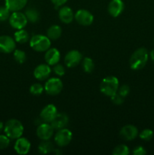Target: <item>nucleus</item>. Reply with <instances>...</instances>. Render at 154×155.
Instances as JSON below:
<instances>
[{
	"label": "nucleus",
	"mask_w": 154,
	"mask_h": 155,
	"mask_svg": "<svg viewBox=\"0 0 154 155\" xmlns=\"http://www.w3.org/2000/svg\"><path fill=\"white\" fill-rule=\"evenodd\" d=\"M74 19L82 26H89L93 23L94 16L86 9H79L74 15Z\"/></svg>",
	"instance_id": "6e6552de"
},
{
	"label": "nucleus",
	"mask_w": 154,
	"mask_h": 155,
	"mask_svg": "<svg viewBox=\"0 0 154 155\" xmlns=\"http://www.w3.org/2000/svg\"><path fill=\"white\" fill-rule=\"evenodd\" d=\"M30 45L34 51L44 52L51 48V39L44 35H34L30 39Z\"/></svg>",
	"instance_id": "20e7f679"
},
{
	"label": "nucleus",
	"mask_w": 154,
	"mask_h": 155,
	"mask_svg": "<svg viewBox=\"0 0 154 155\" xmlns=\"http://www.w3.org/2000/svg\"><path fill=\"white\" fill-rule=\"evenodd\" d=\"M30 39V35H29L28 32L24 29L17 30V31L14 33V40L18 43H26Z\"/></svg>",
	"instance_id": "5701e85b"
},
{
	"label": "nucleus",
	"mask_w": 154,
	"mask_h": 155,
	"mask_svg": "<svg viewBox=\"0 0 154 155\" xmlns=\"http://www.w3.org/2000/svg\"><path fill=\"white\" fill-rule=\"evenodd\" d=\"M14 58L18 64H23L27 60V54L23 50L15 49L14 51Z\"/></svg>",
	"instance_id": "a878e982"
},
{
	"label": "nucleus",
	"mask_w": 154,
	"mask_h": 155,
	"mask_svg": "<svg viewBox=\"0 0 154 155\" xmlns=\"http://www.w3.org/2000/svg\"><path fill=\"white\" fill-rule=\"evenodd\" d=\"M38 151L42 154H49L54 151V145L49 140H42L38 146Z\"/></svg>",
	"instance_id": "b1692460"
},
{
	"label": "nucleus",
	"mask_w": 154,
	"mask_h": 155,
	"mask_svg": "<svg viewBox=\"0 0 154 155\" xmlns=\"http://www.w3.org/2000/svg\"><path fill=\"white\" fill-rule=\"evenodd\" d=\"M24 126L17 119H11L4 126L5 134L10 139H17L21 137L24 133Z\"/></svg>",
	"instance_id": "f03ea898"
},
{
	"label": "nucleus",
	"mask_w": 154,
	"mask_h": 155,
	"mask_svg": "<svg viewBox=\"0 0 154 155\" xmlns=\"http://www.w3.org/2000/svg\"><path fill=\"white\" fill-rule=\"evenodd\" d=\"M149 58H150L151 60H152V61L154 63V49H152V51L149 52Z\"/></svg>",
	"instance_id": "e433bc0d"
},
{
	"label": "nucleus",
	"mask_w": 154,
	"mask_h": 155,
	"mask_svg": "<svg viewBox=\"0 0 154 155\" xmlns=\"http://www.w3.org/2000/svg\"><path fill=\"white\" fill-rule=\"evenodd\" d=\"M110 98H111L112 102L114 103L115 104H117V105H120V104H122V103L124 102V99H125V98L121 96V95L118 93H116L114 95L110 97Z\"/></svg>",
	"instance_id": "72a5a7b5"
},
{
	"label": "nucleus",
	"mask_w": 154,
	"mask_h": 155,
	"mask_svg": "<svg viewBox=\"0 0 154 155\" xmlns=\"http://www.w3.org/2000/svg\"><path fill=\"white\" fill-rule=\"evenodd\" d=\"M68 124H69V117L65 113H57L54 120L50 123L54 130L66 128Z\"/></svg>",
	"instance_id": "f3484780"
},
{
	"label": "nucleus",
	"mask_w": 154,
	"mask_h": 155,
	"mask_svg": "<svg viewBox=\"0 0 154 155\" xmlns=\"http://www.w3.org/2000/svg\"><path fill=\"white\" fill-rule=\"evenodd\" d=\"M16 48V41L9 36H0V52L9 54L13 52Z\"/></svg>",
	"instance_id": "9b49d317"
},
{
	"label": "nucleus",
	"mask_w": 154,
	"mask_h": 155,
	"mask_svg": "<svg viewBox=\"0 0 154 155\" xmlns=\"http://www.w3.org/2000/svg\"><path fill=\"white\" fill-rule=\"evenodd\" d=\"M60 59V53L56 48H49L45 54V61L50 66H54L59 63Z\"/></svg>",
	"instance_id": "a211bd4d"
},
{
	"label": "nucleus",
	"mask_w": 154,
	"mask_h": 155,
	"mask_svg": "<svg viewBox=\"0 0 154 155\" xmlns=\"http://www.w3.org/2000/svg\"><path fill=\"white\" fill-rule=\"evenodd\" d=\"M54 129L48 123H42L38 125L36 135L41 140H50L54 135Z\"/></svg>",
	"instance_id": "9d476101"
},
{
	"label": "nucleus",
	"mask_w": 154,
	"mask_h": 155,
	"mask_svg": "<svg viewBox=\"0 0 154 155\" xmlns=\"http://www.w3.org/2000/svg\"><path fill=\"white\" fill-rule=\"evenodd\" d=\"M57 114V109L53 104H48L42 109L40 112V120L42 122L50 123L54 120Z\"/></svg>",
	"instance_id": "f8f14e48"
},
{
	"label": "nucleus",
	"mask_w": 154,
	"mask_h": 155,
	"mask_svg": "<svg viewBox=\"0 0 154 155\" xmlns=\"http://www.w3.org/2000/svg\"><path fill=\"white\" fill-rule=\"evenodd\" d=\"M51 73V68L48 64H41L36 66L33 71V75L36 80L39 81L45 80L49 77Z\"/></svg>",
	"instance_id": "4468645a"
},
{
	"label": "nucleus",
	"mask_w": 154,
	"mask_h": 155,
	"mask_svg": "<svg viewBox=\"0 0 154 155\" xmlns=\"http://www.w3.org/2000/svg\"><path fill=\"white\" fill-rule=\"evenodd\" d=\"M14 148L18 154L25 155L28 154L29 151H30L31 143L28 139L21 136V137L16 139Z\"/></svg>",
	"instance_id": "2eb2a0df"
},
{
	"label": "nucleus",
	"mask_w": 154,
	"mask_h": 155,
	"mask_svg": "<svg viewBox=\"0 0 154 155\" xmlns=\"http://www.w3.org/2000/svg\"><path fill=\"white\" fill-rule=\"evenodd\" d=\"M53 71H54V73L56 74V75L59 76V77H62V76H63L65 74V72H66L64 66L60 64L59 63L56 64L55 65H54V67H53Z\"/></svg>",
	"instance_id": "2f4dec72"
},
{
	"label": "nucleus",
	"mask_w": 154,
	"mask_h": 155,
	"mask_svg": "<svg viewBox=\"0 0 154 155\" xmlns=\"http://www.w3.org/2000/svg\"><path fill=\"white\" fill-rule=\"evenodd\" d=\"M72 139V133L66 128L57 130L54 136V142L60 147H65L69 145Z\"/></svg>",
	"instance_id": "0eeeda50"
},
{
	"label": "nucleus",
	"mask_w": 154,
	"mask_h": 155,
	"mask_svg": "<svg viewBox=\"0 0 154 155\" xmlns=\"http://www.w3.org/2000/svg\"><path fill=\"white\" fill-rule=\"evenodd\" d=\"M138 134V130L137 127L131 124L124 126L119 131V135L121 137L126 141L134 140L137 137Z\"/></svg>",
	"instance_id": "ddd939ff"
},
{
	"label": "nucleus",
	"mask_w": 154,
	"mask_h": 155,
	"mask_svg": "<svg viewBox=\"0 0 154 155\" xmlns=\"http://www.w3.org/2000/svg\"><path fill=\"white\" fill-rule=\"evenodd\" d=\"M119 87V80L113 76H108L102 80L100 84V91L104 95L111 97L117 93Z\"/></svg>",
	"instance_id": "7ed1b4c3"
},
{
	"label": "nucleus",
	"mask_w": 154,
	"mask_h": 155,
	"mask_svg": "<svg viewBox=\"0 0 154 155\" xmlns=\"http://www.w3.org/2000/svg\"><path fill=\"white\" fill-rule=\"evenodd\" d=\"M82 61V54L78 50H71L66 54L64 63L67 68H75Z\"/></svg>",
	"instance_id": "1a4fd4ad"
},
{
	"label": "nucleus",
	"mask_w": 154,
	"mask_h": 155,
	"mask_svg": "<svg viewBox=\"0 0 154 155\" xmlns=\"http://www.w3.org/2000/svg\"><path fill=\"white\" fill-rule=\"evenodd\" d=\"M62 34V29L60 26L58 25H51L47 30L46 36L49 38L51 40H57V39L61 36Z\"/></svg>",
	"instance_id": "412c9836"
},
{
	"label": "nucleus",
	"mask_w": 154,
	"mask_h": 155,
	"mask_svg": "<svg viewBox=\"0 0 154 155\" xmlns=\"http://www.w3.org/2000/svg\"><path fill=\"white\" fill-rule=\"evenodd\" d=\"M153 132L150 129H145L143 130L139 134L140 139L143 141H149L152 139L153 137Z\"/></svg>",
	"instance_id": "c85d7f7f"
},
{
	"label": "nucleus",
	"mask_w": 154,
	"mask_h": 155,
	"mask_svg": "<svg viewBox=\"0 0 154 155\" xmlns=\"http://www.w3.org/2000/svg\"><path fill=\"white\" fill-rule=\"evenodd\" d=\"M63 85L61 80L57 77L49 78L44 86L45 92L49 95H57L61 92Z\"/></svg>",
	"instance_id": "39448f33"
},
{
	"label": "nucleus",
	"mask_w": 154,
	"mask_h": 155,
	"mask_svg": "<svg viewBox=\"0 0 154 155\" xmlns=\"http://www.w3.org/2000/svg\"><path fill=\"white\" fill-rule=\"evenodd\" d=\"M132 154L134 155H145L146 154V151L143 147L137 146L134 148Z\"/></svg>",
	"instance_id": "f704fd0d"
},
{
	"label": "nucleus",
	"mask_w": 154,
	"mask_h": 155,
	"mask_svg": "<svg viewBox=\"0 0 154 155\" xmlns=\"http://www.w3.org/2000/svg\"><path fill=\"white\" fill-rule=\"evenodd\" d=\"M74 15L75 14H73L72 9L68 7V6H63V7L59 9V19L63 24H70L74 20Z\"/></svg>",
	"instance_id": "6ab92c4d"
},
{
	"label": "nucleus",
	"mask_w": 154,
	"mask_h": 155,
	"mask_svg": "<svg viewBox=\"0 0 154 155\" xmlns=\"http://www.w3.org/2000/svg\"><path fill=\"white\" fill-rule=\"evenodd\" d=\"M8 21L11 27L15 30L24 29L28 23L25 14L21 12V11L12 12V14L9 17Z\"/></svg>",
	"instance_id": "423d86ee"
},
{
	"label": "nucleus",
	"mask_w": 154,
	"mask_h": 155,
	"mask_svg": "<svg viewBox=\"0 0 154 155\" xmlns=\"http://www.w3.org/2000/svg\"><path fill=\"white\" fill-rule=\"evenodd\" d=\"M118 94L122 96L123 98H125L128 95V94L130 93V87L128 85H122L120 87H119L118 89Z\"/></svg>",
	"instance_id": "473e14b6"
},
{
	"label": "nucleus",
	"mask_w": 154,
	"mask_h": 155,
	"mask_svg": "<svg viewBox=\"0 0 154 155\" xmlns=\"http://www.w3.org/2000/svg\"><path fill=\"white\" fill-rule=\"evenodd\" d=\"M51 2L55 7H60L63 6L67 2V0H51Z\"/></svg>",
	"instance_id": "c9c22d12"
},
{
	"label": "nucleus",
	"mask_w": 154,
	"mask_h": 155,
	"mask_svg": "<svg viewBox=\"0 0 154 155\" xmlns=\"http://www.w3.org/2000/svg\"><path fill=\"white\" fill-rule=\"evenodd\" d=\"M82 64L83 71L88 74L91 73L95 69V63L91 58L86 57L84 59H82Z\"/></svg>",
	"instance_id": "393cba45"
},
{
	"label": "nucleus",
	"mask_w": 154,
	"mask_h": 155,
	"mask_svg": "<svg viewBox=\"0 0 154 155\" xmlns=\"http://www.w3.org/2000/svg\"><path fill=\"white\" fill-rule=\"evenodd\" d=\"M44 90H45L44 86L42 84L38 83H33L30 88V93L33 95H35V96H39V95H42Z\"/></svg>",
	"instance_id": "cd10ccee"
},
{
	"label": "nucleus",
	"mask_w": 154,
	"mask_h": 155,
	"mask_svg": "<svg viewBox=\"0 0 154 155\" xmlns=\"http://www.w3.org/2000/svg\"><path fill=\"white\" fill-rule=\"evenodd\" d=\"M125 8V5L122 0H111L107 7V11L110 16L117 18L122 13Z\"/></svg>",
	"instance_id": "dca6fc26"
},
{
	"label": "nucleus",
	"mask_w": 154,
	"mask_h": 155,
	"mask_svg": "<svg viewBox=\"0 0 154 155\" xmlns=\"http://www.w3.org/2000/svg\"><path fill=\"white\" fill-rule=\"evenodd\" d=\"M27 1L28 0H5V2L11 12H14L22 10L27 5Z\"/></svg>",
	"instance_id": "aec40b11"
},
{
	"label": "nucleus",
	"mask_w": 154,
	"mask_h": 155,
	"mask_svg": "<svg viewBox=\"0 0 154 155\" xmlns=\"http://www.w3.org/2000/svg\"><path fill=\"white\" fill-rule=\"evenodd\" d=\"M148 59H149V52L147 49L143 47L137 48L130 57V68L134 71H139L146 66Z\"/></svg>",
	"instance_id": "f257e3e1"
},
{
	"label": "nucleus",
	"mask_w": 154,
	"mask_h": 155,
	"mask_svg": "<svg viewBox=\"0 0 154 155\" xmlns=\"http://www.w3.org/2000/svg\"><path fill=\"white\" fill-rule=\"evenodd\" d=\"M11 139L5 135H0V150L6 149L10 145Z\"/></svg>",
	"instance_id": "7c9ffc66"
},
{
	"label": "nucleus",
	"mask_w": 154,
	"mask_h": 155,
	"mask_svg": "<svg viewBox=\"0 0 154 155\" xmlns=\"http://www.w3.org/2000/svg\"><path fill=\"white\" fill-rule=\"evenodd\" d=\"M25 15L27 18V21L30 23H37L40 19V14L38 12L37 9L35 8H29L26 10Z\"/></svg>",
	"instance_id": "4be33fe9"
},
{
	"label": "nucleus",
	"mask_w": 154,
	"mask_h": 155,
	"mask_svg": "<svg viewBox=\"0 0 154 155\" xmlns=\"http://www.w3.org/2000/svg\"><path fill=\"white\" fill-rule=\"evenodd\" d=\"M112 153L113 155H128L130 154V151L127 145H119L115 147Z\"/></svg>",
	"instance_id": "bb28decb"
},
{
	"label": "nucleus",
	"mask_w": 154,
	"mask_h": 155,
	"mask_svg": "<svg viewBox=\"0 0 154 155\" xmlns=\"http://www.w3.org/2000/svg\"><path fill=\"white\" fill-rule=\"evenodd\" d=\"M10 10L5 6H0V22H3L9 19L10 17Z\"/></svg>",
	"instance_id": "c756f323"
},
{
	"label": "nucleus",
	"mask_w": 154,
	"mask_h": 155,
	"mask_svg": "<svg viewBox=\"0 0 154 155\" xmlns=\"http://www.w3.org/2000/svg\"><path fill=\"white\" fill-rule=\"evenodd\" d=\"M4 126H5L4 124L0 121V133H2V130H4Z\"/></svg>",
	"instance_id": "4c0bfd02"
}]
</instances>
